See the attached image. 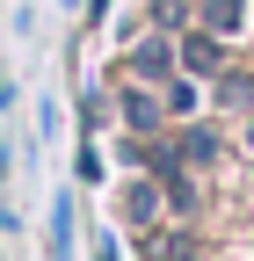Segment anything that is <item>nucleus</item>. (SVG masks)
<instances>
[{
	"label": "nucleus",
	"instance_id": "nucleus-1",
	"mask_svg": "<svg viewBox=\"0 0 254 261\" xmlns=\"http://www.w3.org/2000/svg\"><path fill=\"white\" fill-rule=\"evenodd\" d=\"M182 73V58H174V37L167 29H145V37H131L123 44V65H116V80H174Z\"/></svg>",
	"mask_w": 254,
	"mask_h": 261
},
{
	"label": "nucleus",
	"instance_id": "nucleus-2",
	"mask_svg": "<svg viewBox=\"0 0 254 261\" xmlns=\"http://www.w3.org/2000/svg\"><path fill=\"white\" fill-rule=\"evenodd\" d=\"M116 116L131 138H153V130H167V102L153 80H116Z\"/></svg>",
	"mask_w": 254,
	"mask_h": 261
},
{
	"label": "nucleus",
	"instance_id": "nucleus-3",
	"mask_svg": "<svg viewBox=\"0 0 254 261\" xmlns=\"http://www.w3.org/2000/svg\"><path fill=\"white\" fill-rule=\"evenodd\" d=\"M174 58H182V73L189 80H225V37H211V29H182L174 37Z\"/></svg>",
	"mask_w": 254,
	"mask_h": 261
},
{
	"label": "nucleus",
	"instance_id": "nucleus-4",
	"mask_svg": "<svg viewBox=\"0 0 254 261\" xmlns=\"http://www.w3.org/2000/svg\"><path fill=\"white\" fill-rule=\"evenodd\" d=\"M196 29H211V37H240L247 29V0H196Z\"/></svg>",
	"mask_w": 254,
	"mask_h": 261
},
{
	"label": "nucleus",
	"instance_id": "nucleus-5",
	"mask_svg": "<svg viewBox=\"0 0 254 261\" xmlns=\"http://www.w3.org/2000/svg\"><path fill=\"white\" fill-rule=\"evenodd\" d=\"M189 22H196V0H153L145 8V29H167V37H182Z\"/></svg>",
	"mask_w": 254,
	"mask_h": 261
},
{
	"label": "nucleus",
	"instance_id": "nucleus-6",
	"mask_svg": "<svg viewBox=\"0 0 254 261\" xmlns=\"http://www.w3.org/2000/svg\"><path fill=\"white\" fill-rule=\"evenodd\" d=\"M160 102H167V116H196L204 109V87L189 73H174V80H160Z\"/></svg>",
	"mask_w": 254,
	"mask_h": 261
},
{
	"label": "nucleus",
	"instance_id": "nucleus-7",
	"mask_svg": "<svg viewBox=\"0 0 254 261\" xmlns=\"http://www.w3.org/2000/svg\"><path fill=\"white\" fill-rule=\"evenodd\" d=\"M247 145H254V130H247Z\"/></svg>",
	"mask_w": 254,
	"mask_h": 261
}]
</instances>
